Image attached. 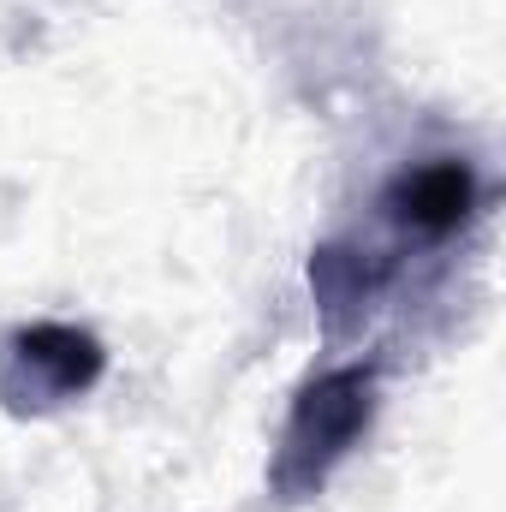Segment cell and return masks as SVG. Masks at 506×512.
<instances>
[{
	"label": "cell",
	"mask_w": 506,
	"mask_h": 512,
	"mask_svg": "<svg viewBox=\"0 0 506 512\" xmlns=\"http://www.w3.org/2000/svg\"><path fill=\"white\" fill-rule=\"evenodd\" d=\"M489 173L465 149H423L399 161L370 197L364 221L328 233L310 251V298L328 340H352L405 298L417 274H435L489 215Z\"/></svg>",
	"instance_id": "obj_1"
},
{
	"label": "cell",
	"mask_w": 506,
	"mask_h": 512,
	"mask_svg": "<svg viewBox=\"0 0 506 512\" xmlns=\"http://www.w3.org/2000/svg\"><path fill=\"white\" fill-rule=\"evenodd\" d=\"M381 411V364L376 358H346L322 364L316 376L292 393V411L280 423L274 459H268V495L274 507H304L316 501L334 471L364 447L370 423Z\"/></svg>",
	"instance_id": "obj_2"
},
{
	"label": "cell",
	"mask_w": 506,
	"mask_h": 512,
	"mask_svg": "<svg viewBox=\"0 0 506 512\" xmlns=\"http://www.w3.org/2000/svg\"><path fill=\"white\" fill-rule=\"evenodd\" d=\"M108 376V346L78 322L0 328V405L12 417H54Z\"/></svg>",
	"instance_id": "obj_3"
}]
</instances>
